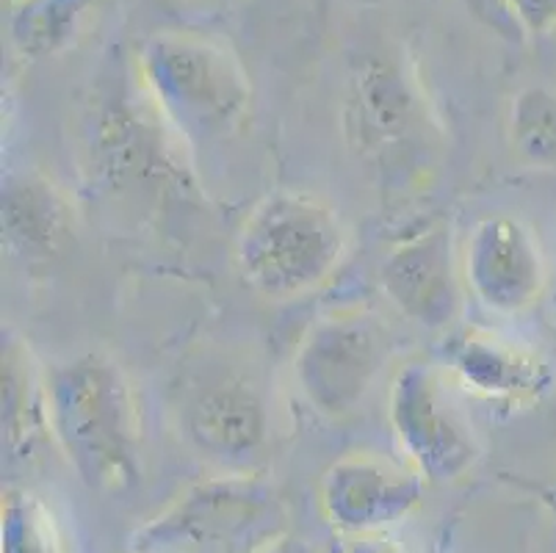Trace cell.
<instances>
[{
    "instance_id": "3",
    "label": "cell",
    "mask_w": 556,
    "mask_h": 553,
    "mask_svg": "<svg viewBox=\"0 0 556 553\" xmlns=\"http://www.w3.org/2000/svg\"><path fill=\"white\" fill-rule=\"evenodd\" d=\"M346 252L349 232L336 208L296 189L263 197L236 238L241 280L271 302H291L327 286Z\"/></svg>"
},
{
    "instance_id": "9",
    "label": "cell",
    "mask_w": 556,
    "mask_h": 553,
    "mask_svg": "<svg viewBox=\"0 0 556 553\" xmlns=\"http://www.w3.org/2000/svg\"><path fill=\"white\" fill-rule=\"evenodd\" d=\"M463 261L446 225H432L396 243L379 266L388 302L424 329H446L463 313Z\"/></svg>"
},
{
    "instance_id": "12",
    "label": "cell",
    "mask_w": 556,
    "mask_h": 553,
    "mask_svg": "<svg viewBox=\"0 0 556 553\" xmlns=\"http://www.w3.org/2000/svg\"><path fill=\"white\" fill-rule=\"evenodd\" d=\"M48 440V372L20 335L3 332V443L12 460H31Z\"/></svg>"
},
{
    "instance_id": "18",
    "label": "cell",
    "mask_w": 556,
    "mask_h": 553,
    "mask_svg": "<svg viewBox=\"0 0 556 553\" xmlns=\"http://www.w3.org/2000/svg\"><path fill=\"white\" fill-rule=\"evenodd\" d=\"M349 553H407L399 545H393L391 540H382L377 535H357V540L352 542Z\"/></svg>"
},
{
    "instance_id": "17",
    "label": "cell",
    "mask_w": 556,
    "mask_h": 553,
    "mask_svg": "<svg viewBox=\"0 0 556 553\" xmlns=\"http://www.w3.org/2000/svg\"><path fill=\"white\" fill-rule=\"evenodd\" d=\"M3 553H62L53 517L31 493L3 495Z\"/></svg>"
},
{
    "instance_id": "11",
    "label": "cell",
    "mask_w": 556,
    "mask_h": 553,
    "mask_svg": "<svg viewBox=\"0 0 556 553\" xmlns=\"http://www.w3.org/2000/svg\"><path fill=\"white\" fill-rule=\"evenodd\" d=\"M186 432L202 456L216 463H247L266 443L269 413L247 379L227 374L194 390L186 407Z\"/></svg>"
},
{
    "instance_id": "14",
    "label": "cell",
    "mask_w": 556,
    "mask_h": 553,
    "mask_svg": "<svg viewBox=\"0 0 556 553\" xmlns=\"http://www.w3.org/2000/svg\"><path fill=\"white\" fill-rule=\"evenodd\" d=\"M355 103L361 136L371 150L382 152V147H396V141L413 136L418 122L416 95L393 61H366L355 78Z\"/></svg>"
},
{
    "instance_id": "5",
    "label": "cell",
    "mask_w": 556,
    "mask_h": 553,
    "mask_svg": "<svg viewBox=\"0 0 556 553\" xmlns=\"http://www.w3.org/2000/svg\"><path fill=\"white\" fill-rule=\"evenodd\" d=\"M391 357L382 324L368 313H336L302 335L294 379L313 413L343 418L355 413Z\"/></svg>"
},
{
    "instance_id": "19",
    "label": "cell",
    "mask_w": 556,
    "mask_h": 553,
    "mask_svg": "<svg viewBox=\"0 0 556 553\" xmlns=\"http://www.w3.org/2000/svg\"><path fill=\"white\" fill-rule=\"evenodd\" d=\"M255 553H311V548L302 545L300 540H275L257 548Z\"/></svg>"
},
{
    "instance_id": "15",
    "label": "cell",
    "mask_w": 556,
    "mask_h": 553,
    "mask_svg": "<svg viewBox=\"0 0 556 553\" xmlns=\"http://www.w3.org/2000/svg\"><path fill=\"white\" fill-rule=\"evenodd\" d=\"M98 0H20L9 17V39L23 59L59 55L80 37Z\"/></svg>"
},
{
    "instance_id": "7",
    "label": "cell",
    "mask_w": 556,
    "mask_h": 553,
    "mask_svg": "<svg viewBox=\"0 0 556 553\" xmlns=\"http://www.w3.org/2000/svg\"><path fill=\"white\" fill-rule=\"evenodd\" d=\"M463 280L473 299L490 313H526L540 302L548 286L543 243L518 216H484L465 241Z\"/></svg>"
},
{
    "instance_id": "10",
    "label": "cell",
    "mask_w": 556,
    "mask_h": 553,
    "mask_svg": "<svg viewBox=\"0 0 556 553\" xmlns=\"http://www.w3.org/2000/svg\"><path fill=\"white\" fill-rule=\"evenodd\" d=\"M448 372L454 385L468 393L513 407L538 404L554 385V372L538 352L479 329L454 341L448 349Z\"/></svg>"
},
{
    "instance_id": "21",
    "label": "cell",
    "mask_w": 556,
    "mask_h": 553,
    "mask_svg": "<svg viewBox=\"0 0 556 553\" xmlns=\"http://www.w3.org/2000/svg\"><path fill=\"white\" fill-rule=\"evenodd\" d=\"M554 322H556V291H554Z\"/></svg>"
},
{
    "instance_id": "16",
    "label": "cell",
    "mask_w": 556,
    "mask_h": 553,
    "mask_svg": "<svg viewBox=\"0 0 556 553\" xmlns=\"http://www.w3.org/2000/svg\"><path fill=\"white\" fill-rule=\"evenodd\" d=\"M513 144L526 161L556 166V95L548 89L520 91L513 105Z\"/></svg>"
},
{
    "instance_id": "4",
    "label": "cell",
    "mask_w": 556,
    "mask_h": 553,
    "mask_svg": "<svg viewBox=\"0 0 556 553\" xmlns=\"http://www.w3.org/2000/svg\"><path fill=\"white\" fill-rule=\"evenodd\" d=\"M452 377L432 363H407L388 388V424L399 449L427 481L459 479L479 460L471 418L452 390Z\"/></svg>"
},
{
    "instance_id": "13",
    "label": "cell",
    "mask_w": 556,
    "mask_h": 553,
    "mask_svg": "<svg viewBox=\"0 0 556 553\" xmlns=\"http://www.w3.org/2000/svg\"><path fill=\"white\" fill-rule=\"evenodd\" d=\"M9 247L28 261H50L73 236V208L39 175H12L3 189Z\"/></svg>"
},
{
    "instance_id": "2",
    "label": "cell",
    "mask_w": 556,
    "mask_h": 553,
    "mask_svg": "<svg viewBox=\"0 0 556 553\" xmlns=\"http://www.w3.org/2000/svg\"><path fill=\"white\" fill-rule=\"evenodd\" d=\"M136 78L159 120L186 144L230 139L252 114L239 55L200 30H159L136 53Z\"/></svg>"
},
{
    "instance_id": "6",
    "label": "cell",
    "mask_w": 556,
    "mask_h": 553,
    "mask_svg": "<svg viewBox=\"0 0 556 553\" xmlns=\"http://www.w3.org/2000/svg\"><path fill=\"white\" fill-rule=\"evenodd\" d=\"M271 515L269 495L250 479L194 487L166 515L141 531L139 553H225L255 542Z\"/></svg>"
},
{
    "instance_id": "1",
    "label": "cell",
    "mask_w": 556,
    "mask_h": 553,
    "mask_svg": "<svg viewBox=\"0 0 556 553\" xmlns=\"http://www.w3.org/2000/svg\"><path fill=\"white\" fill-rule=\"evenodd\" d=\"M48 410L53 445L86 485L119 493L139 479V402L116 360L89 352L53 365L48 372Z\"/></svg>"
},
{
    "instance_id": "20",
    "label": "cell",
    "mask_w": 556,
    "mask_h": 553,
    "mask_svg": "<svg viewBox=\"0 0 556 553\" xmlns=\"http://www.w3.org/2000/svg\"><path fill=\"white\" fill-rule=\"evenodd\" d=\"M7 3H9V7H17L20 0H7Z\"/></svg>"
},
{
    "instance_id": "8",
    "label": "cell",
    "mask_w": 556,
    "mask_h": 553,
    "mask_svg": "<svg viewBox=\"0 0 556 553\" xmlns=\"http://www.w3.org/2000/svg\"><path fill=\"white\" fill-rule=\"evenodd\" d=\"M424 481L416 468H404L371 451H352L325 470L318 504L336 529L377 535L421 504Z\"/></svg>"
}]
</instances>
